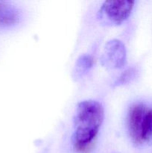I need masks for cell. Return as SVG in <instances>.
Listing matches in <instances>:
<instances>
[{
    "mask_svg": "<svg viewBox=\"0 0 152 153\" xmlns=\"http://www.w3.org/2000/svg\"><path fill=\"white\" fill-rule=\"evenodd\" d=\"M134 3L129 0L104 1L98 12V19L104 25H119L130 16Z\"/></svg>",
    "mask_w": 152,
    "mask_h": 153,
    "instance_id": "cell-3",
    "label": "cell"
},
{
    "mask_svg": "<svg viewBox=\"0 0 152 153\" xmlns=\"http://www.w3.org/2000/svg\"><path fill=\"white\" fill-rule=\"evenodd\" d=\"M93 59L89 55H83L79 57L75 64V73L76 77H80L86 74L89 69L92 67Z\"/></svg>",
    "mask_w": 152,
    "mask_h": 153,
    "instance_id": "cell-6",
    "label": "cell"
},
{
    "mask_svg": "<svg viewBox=\"0 0 152 153\" xmlns=\"http://www.w3.org/2000/svg\"><path fill=\"white\" fill-rule=\"evenodd\" d=\"M127 128L136 145L150 141L152 139V108L142 103L131 106L127 116Z\"/></svg>",
    "mask_w": 152,
    "mask_h": 153,
    "instance_id": "cell-2",
    "label": "cell"
},
{
    "mask_svg": "<svg viewBox=\"0 0 152 153\" xmlns=\"http://www.w3.org/2000/svg\"><path fill=\"white\" fill-rule=\"evenodd\" d=\"M19 20L17 9L10 4L0 1V27L15 25Z\"/></svg>",
    "mask_w": 152,
    "mask_h": 153,
    "instance_id": "cell-5",
    "label": "cell"
},
{
    "mask_svg": "<svg viewBox=\"0 0 152 153\" xmlns=\"http://www.w3.org/2000/svg\"><path fill=\"white\" fill-rule=\"evenodd\" d=\"M126 49L121 40L113 39L107 42L101 56L103 66L110 69L122 68L126 63Z\"/></svg>",
    "mask_w": 152,
    "mask_h": 153,
    "instance_id": "cell-4",
    "label": "cell"
},
{
    "mask_svg": "<svg viewBox=\"0 0 152 153\" xmlns=\"http://www.w3.org/2000/svg\"><path fill=\"white\" fill-rule=\"evenodd\" d=\"M104 108L95 100H84L77 104L74 117L72 143L77 153H89L95 145L104 120Z\"/></svg>",
    "mask_w": 152,
    "mask_h": 153,
    "instance_id": "cell-1",
    "label": "cell"
}]
</instances>
